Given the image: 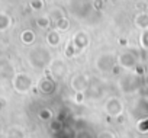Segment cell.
Here are the masks:
<instances>
[{
    "mask_svg": "<svg viewBox=\"0 0 148 138\" xmlns=\"http://www.w3.org/2000/svg\"><path fill=\"white\" fill-rule=\"evenodd\" d=\"M41 90H42L44 93H51V92L54 90V83H52L51 80H42V83H41Z\"/></svg>",
    "mask_w": 148,
    "mask_h": 138,
    "instance_id": "1",
    "label": "cell"
},
{
    "mask_svg": "<svg viewBox=\"0 0 148 138\" xmlns=\"http://www.w3.org/2000/svg\"><path fill=\"white\" fill-rule=\"evenodd\" d=\"M48 41H49L51 45H57V44L60 42V35H58V32H55V31L49 32V34H48Z\"/></svg>",
    "mask_w": 148,
    "mask_h": 138,
    "instance_id": "2",
    "label": "cell"
},
{
    "mask_svg": "<svg viewBox=\"0 0 148 138\" xmlns=\"http://www.w3.org/2000/svg\"><path fill=\"white\" fill-rule=\"evenodd\" d=\"M9 25V19L5 15H0V29H5Z\"/></svg>",
    "mask_w": 148,
    "mask_h": 138,
    "instance_id": "3",
    "label": "cell"
},
{
    "mask_svg": "<svg viewBox=\"0 0 148 138\" xmlns=\"http://www.w3.org/2000/svg\"><path fill=\"white\" fill-rule=\"evenodd\" d=\"M38 25H39L41 28H47V26H48V19H47V18H39V19H38Z\"/></svg>",
    "mask_w": 148,
    "mask_h": 138,
    "instance_id": "4",
    "label": "cell"
},
{
    "mask_svg": "<svg viewBox=\"0 0 148 138\" xmlns=\"http://www.w3.org/2000/svg\"><path fill=\"white\" fill-rule=\"evenodd\" d=\"M22 39H25V42H26V44H31V41H32V35H31V34L22 35Z\"/></svg>",
    "mask_w": 148,
    "mask_h": 138,
    "instance_id": "5",
    "label": "cell"
}]
</instances>
